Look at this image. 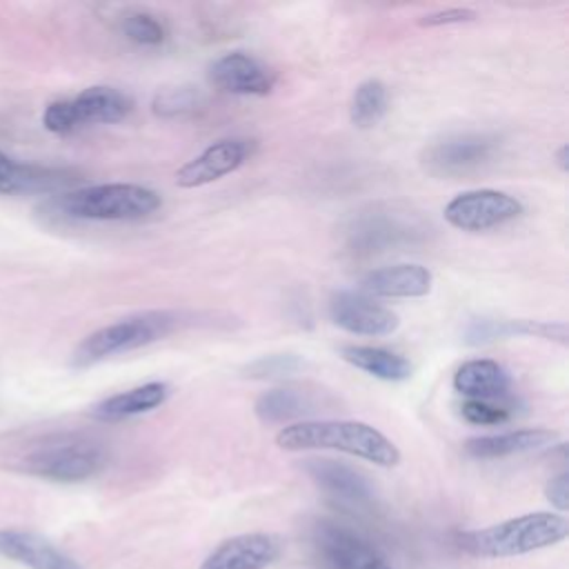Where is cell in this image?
<instances>
[{
  "instance_id": "cell-26",
  "label": "cell",
  "mask_w": 569,
  "mask_h": 569,
  "mask_svg": "<svg viewBox=\"0 0 569 569\" xmlns=\"http://www.w3.org/2000/svg\"><path fill=\"white\" fill-rule=\"evenodd\" d=\"M202 104V93L193 87L162 89L153 98V111L164 118H178L196 111Z\"/></svg>"
},
{
  "instance_id": "cell-5",
  "label": "cell",
  "mask_w": 569,
  "mask_h": 569,
  "mask_svg": "<svg viewBox=\"0 0 569 569\" xmlns=\"http://www.w3.org/2000/svg\"><path fill=\"white\" fill-rule=\"evenodd\" d=\"M107 465L104 449L87 438L53 436L20 456L18 467L24 473L53 482H82L93 478Z\"/></svg>"
},
{
  "instance_id": "cell-18",
  "label": "cell",
  "mask_w": 569,
  "mask_h": 569,
  "mask_svg": "<svg viewBox=\"0 0 569 569\" xmlns=\"http://www.w3.org/2000/svg\"><path fill=\"white\" fill-rule=\"evenodd\" d=\"M558 440V433L545 427H531V429H513L502 433H489V436H476L465 442V451L471 458L480 460H493V458H507L516 453L536 451L542 447H549Z\"/></svg>"
},
{
  "instance_id": "cell-28",
  "label": "cell",
  "mask_w": 569,
  "mask_h": 569,
  "mask_svg": "<svg viewBox=\"0 0 569 569\" xmlns=\"http://www.w3.org/2000/svg\"><path fill=\"white\" fill-rule=\"evenodd\" d=\"M460 416L469 425L496 427L511 418V407L505 402H491V400H465L460 405Z\"/></svg>"
},
{
  "instance_id": "cell-19",
  "label": "cell",
  "mask_w": 569,
  "mask_h": 569,
  "mask_svg": "<svg viewBox=\"0 0 569 569\" xmlns=\"http://www.w3.org/2000/svg\"><path fill=\"white\" fill-rule=\"evenodd\" d=\"M169 393L171 391H169L167 382H158V380L144 382L133 389H127V391H120V393H113V396L100 400L91 409V416L100 422H120V420L158 409L160 405H164Z\"/></svg>"
},
{
  "instance_id": "cell-8",
  "label": "cell",
  "mask_w": 569,
  "mask_h": 569,
  "mask_svg": "<svg viewBox=\"0 0 569 569\" xmlns=\"http://www.w3.org/2000/svg\"><path fill=\"white\" fill-rule=\"evenodd\" d=\"M313 547L325 569H393L378 547L331 520H320L313 527Z\"/></svg>"
},
{
  "instance_id": "cell-31",
  "label": "cell",
  "mask_w": 569,
  "mask_h": 569,
  "mask_svg": "<svg viewBox=\"0 0 569 569\" xmlns=\"http://www.w3.org/2000/svg\"><path fill=\"white\" fill-rule=\"evenodd\" d=\"M545 493H547V500H549L556 509L565 511V509L569 507V478H567V473L562 471V473L553 476V478L547 482Z\"/></svg>"
},
{
  "instance_id": "cell-23",
  "label": "cell",
  "mask_w": 569,
  "mask_h": 569,
  "mask_svg": "<svg viewBox=\"0 0 569 569\" xmlns=\"http://www.w3.org/2000/svg\"><path fill=\"white\" fill-rule=\"evenodd\" d=\"M342 360H347L351 367L385 380V382H405L411 378V362L385 347H371V345H347L340 349Z\"/></svg>"
},
{
  "instance_id": "cell-20",
  "label": "cell",
  "mask_w": 569,
  "mask_h": 569,
  "mask_svg": "<svg viewBox=\"0 0 569 569\" xmlns=\"http://www.w3.org/2000/svg\"><path fill=\"white\" fill-rule=\"evenodd\" d=\"M320 409V398L316 391L298 385L273 387L258 396L253 411L262 422H291L305 418Z\"/></svg>"
},
{
  "instance_id": "cell-1",
  "label": "cell",
  "mask_w": 569,
  "mask_h": 569,
  "mask_svg": "<svg viewBox=\"0 0 569 569\" xmlns=\"http://www.w3.org/2000/svg\"><path fill=\"white\" fill-rule=\"evenodd\" d=\"M276 445L284 451L331 449L342 451L378 467L400 462L398 447L376 427L360 420H300L284 425L276 433Z\"/></svg>"
},
{
  "instance_id": "cell-11",
  "label": "cell",
  "mask_w": 569,
  "mask_h": 569,
  "mask_svg": "<svg viewBox=\"0 0 569 569\" xmlns=\"http://www.w3.org/2000/svg\"><path fill=\"white\" fill-rule=\"evenodd\" d=\"M251 153L249 140L242 138H222L207 149H202L196 158L184 162L176 171V184L182 189H193L220 180L227 173H233Z\"/></svg>"
},
{
  "instance_id": "cell-15",
  "label": "cell",
  "mask_w": 569,
  "mask_h": 569,
  "mask_svg": "<svg viewBox=\"0 0 569 569\" xmlns=\"http://www.w3.org/2000/svg\"><path fill=\"white\" fill-rule=\"evenodd\" d=\"M431 271L416 262H398L365 273L360 289L369 298H420L431 291Z\"/></svg>"
},
{
  "instance_id": "cell-16",
  "label": "cell",
  "mask_w": 569,
  "mask_h": 569,
  "mask_svg": "<svg viewBox=\"0 0 569 569\" xmlns=\"http://www.w3.org/2000/svg\"><path fill=\"white\" fill-rule=\"evenodd\" d=\"M418 229L389 211L362 213L349 229V249L356 253L385 251L389 247L409 242Z\"/></svg>"
},
{
  "instance_id": "cell-29",
  "label": "cell",
  "mask_w": 569,
  "mask_h": 569,
  "mask_svg": "<svg viewBox=\"0 0 569 569\" xmlns=\"http://www.w3.org/2000/svg\"><path fill=\"white\" fill-rule=\"evenodd\" d=\"M42 124L51 133H69L76 127H80L71 100H56V102H51L44 109V113H42Z\"/></svg>"
},
{
  "instance_id": "cell-12",
  "label": "cell",
  "mask_w": 569,
  "mask_h": 569,
  "mask_svg": "<svg viewBox=\"0 0 569 569\" xmlns=\"http://www.w3.org/2000/svg\"><path fill=\"white\" fill-rule=\"evenodd\" d=\"M282 551L273 533H240L222 540L200 565V569H267Z\"/></svg>"
},
{
  "instance_id": "cell-2",
  "label": "cell",
  "mask_w": 569,
  "mask_h": 569,
  "mask_svg": "<svg viewBox=\"0 0 569 569\" xmlns=\"http://www.w3.org/2000/svg\"><path fill=\"white\" fill-rule=\"evenodd\" d=\"M162 198L142 184L107 182L64 191L56 196L49 207L73 220H100V222H131L142 220L158 211Z\"/></svg>"
},
{
  "instance_id": "cell-32",
  "label": "cell",
  "mask_w": 569,
  "mask_h": 569,
  "mask_svg": "<svg viewBox=\"0 0 569 569\" xmlns=\"http://www.w3.org/2000/svg\"><path fill=\"white\" fill-rule=\"evenodd\" d=\"M567 153H569V149H567V144H562L560 149H558V153H556V162H558V167L562 169V171H567Z\"/></svg>"
},
{
  "instance_id": "cell-30",
  "label": "cell",
  "mask_w": 569,
  "mask_h": 569,
  "mask_svg": "<svg viewBox=\"0 0 569 569\" xmlns=\"http://www.w3.org/2000/svg\"><path fill=\"white\" fill-rule=\"evenodd\" d=\"M478 13L473 9L467 7H451V9H442V11H433L422 16L420 24L422 27H442V24H462V22H471L476 20Z\"/></svg>"
},
{
  "instance_id": "cell-14",
  "label": "cell",
  "mask_w": 569,
  "mask_h": 569,
  "mask_svg": "<svg viewBox=\"0 0 569 569\" xmlns=\"http://www.w3.org/2000/svg\"><path fill=\"white\" fill-rule=\"evenodd\" d=\"M0 556L29 569H84L49 538L22 529H0Z\"/></svg>"
},
{
  "instance_id": "cell-4",
  "label": "cell",
  "mask_w": 569,
  "mask_h": 569,
  "mask_svg": "<svg viewBox=\"0 0 569 569\" xmlns=\"http://www.w3.org/2000/svg\"><path fill=\"white\" fill-rule=\"evenodd\" d=\"M180 325V316L176 311H140L104 325L89 333L71 353V367L84 369L104 358L127 353L140 347H147L156 340H162Z\"/></svg>"
},
{
  "instance_id": "cell-22",
  "label": "cell",
  "mask_w": 569,
  "mask_h": 569,
  "mask_svg": "<svg viewBox=\"0 0 569 569\" xmlns=\"http://www.w3.org/2000/svg\"><path fill=\"white\" fill-rule=\"evenodd\" d=\"M309 476L325 489L331 498L349 505H365L371 500V487L362 473L336 462V460H307Z\"/></svg>"
},
{
  "instance_id": "cell-17",
  "label": "cell",
  "mask_w": 569,
  "mask_h": 569,
  "mask_svg": "<svg viewBox=\"0 0 569 569\" xmlns=\"http://www.w3.org/2000/svg\"><path fill=\"white\" fill-rule=\"evenodd\" d=\"M511 378L507 369L489 358L462 362L453 373V389L467 400L502 402L509 393Z\"/></svg>"
},
{
  "instance_id": "cell-3",
  "label": "cell",
  "mask_w": 569,
  "mask_h": 569,
  "mask_svg": "<svg viewBox=\"0 0 569 569\" xmlns=\"http://www.w3.org/2000/svg\"><path fill=\"white\" fill-rule=\"evenodd\" d=\"M569 533L567 518L551 511L525 513L487 529L467 531L458 538L460 547L480 558H509L551 547Z\"/></svg>"
},
{
  "instance_id": "cell-9",
  "label": "cell",
  "mask_w": 569,
  "mask_h": 569,
  "mask_svg": "<svg viewBox=\"0 0 569 569\" xmlns=\"http://www.w3.org/2000/svg\"><path fill=\"white\" fill-rule=\"evenodd\" d=\"M329 318L336 327L356 336H389L400 318L389 307L376 302L362 291H336L329 300Z\"/></svg>"
},
{
  "instance_id": "cell-13",
  "label": "cell",
  "mask_w": 569,
  "mask_h": 569,
  "mask_svg": "<svg viewBox=\"0 0 569 569\" xmlns=\"http://www.w3.org/2000/svg\"><path fill=\"white\" fill-rule=\"evenodd\" d=\"M209 80L233 96H267L273 89V73L244 51H229L209 64Z\"/></svg>"
},
{
  "instance_id": "cell-7",
  "label": "cell",
  "mask_w": 569,
  "mask_h": 569,
  "mask_svg": "<svg viewBox=\"0 0 569 569\" xmlns=\"http://www.w3.org/2000/svg\"><path fill=\"white\" fill-rule=\"evenodd\" d=\"M522 202L507 191L471 189L453 196L445 204L442 213L451 227L478 233L516 220L522 213Z\"/></svg>"
},
{
  "instance_id": "cell-24",
  "label": "cell",
  "mask_w": 569,
  "mask_h": 569,
  "mask_svg": "<svg viewBox=\"0 0 569 569\" xmlns=\"http://www.w3.org/2000/svg\"><path fill=\"white\" fill-rule=\"evenodd\" d=\"M387 109H389V91L380 80L371 78L356 87L349 104V118L358 129H369L382 120Z\"/></svg>"
},
{
  "instance_id": "cell-6",
  "label": "cell",
  "mask_w": 569,
  "mask_h": 569,
  "mask_svg": "<svg viewBox=\"0 0 569 569\" xmlns=\"http://www.w3.org/2000/svg\"><path fill=\"white\" fill-rule=\"evenodd\" d=\"M498 151L500 138L493 133H451L429 142L420 164L433 178H462L491 164Z\"/></svg>"
},
{
  "instance_id": "cell-21",
  "label": "cell",
  "mask_w": 569,
  "mask_h": 569,
  "mask_svg": "<svg viewBox=\"0 0 569 569\" xmlns=\"http://www.w3.org/2000/svg\"><path fill=\"white\" fill-rule=\"evenodd\" d=\"M78 124H111L124 120L133 111V100L124 91L107 84L82 89L73 100Z\"/></svg>"
},
{
  "instance_id": "cell-25",
  "label": "cell",
  "mask_w": 569,
  "mask_h": 569,
  "mask_svg": "<svg viewBox=\"0 0 569 569\" xmlns=\"http://www.w3.org/2000/svg\"><path fill=\"white\" fill-rule=\"evenodd\" d=\"M120 31L124 33L127 40L140 47H158L167 38V29L162 20H158V16L142 9L127 11L120 20Z\"/></svg>"
},
{
  "instance_id": "cell-10",
  "label": "cell",
  "mask_w": 569,
  "mask_h": 569,
  "mask_svg": "<svg viewBox=\"0 0 569 569\" xmlns=\"http://www.w3.org/2000/svg\"><path fill=\"white\" fill-rule=\"evenodd\" d=\"M82 180L80 171L69 167H44L18 162L0 151V193H58L69 191Z\"/></svg>"
},
{
  "instance_id": "cell-27",
  "label": "cell",
  "mask_w": 569,
  "mask_h": 569,
  "mask_svg": "<svg viewBox=\"0 0 569 569\" xmlns=\"http://www.w3.org/2000/svg\"><path fill=\"white\" fill-rule=\"evenodd\" d=\"M305 367L302 358L296 353H271V356H260L251 365H247V376L249 378H284Z\"/></svg>"
}]
</instances>
